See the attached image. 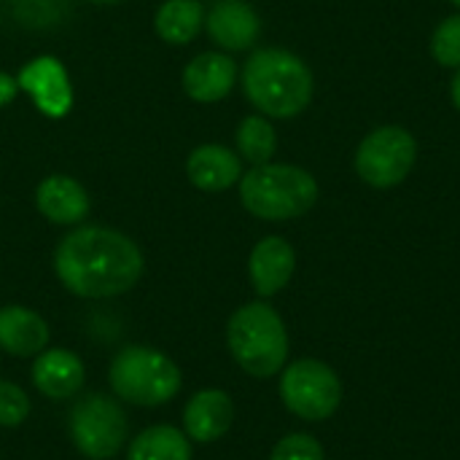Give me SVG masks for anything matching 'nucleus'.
<instances>
[{
    "label": "nucleus",
    "instance_id": "24",
    "mask_svg": "<svg viewBox=\"0 0 460 460\" xmlns=\"http://www.w3.org/2000/svg\"><path fill=\"white\" fill-rule=\"evenodd\" d=\"M270 460H323V447L310 434H288L275 445Z\"/></svg>",
    "mask_w": 460,
    "mask_h": 460
},
{
    "label": "nucleus",
    "instance_id": "11",
    "mask_svg": "<svg viewBox=\"0 0 460 460\" xmlns=\"http://www.w3.org/2000/svg\"><path fill=\"white\" fill-rule=\"evenodd\" d=\"M181 84L194 102H221L237 84V62L226 51H202L183 67Z\"/></svg>",
    "mask_w": 460,
    "mask_h": 460
},
{
    "label": "nucleus",
    "instance_id": "21",
    "mask_svg": "<svg viewBox=\"0 0 460 460\" xmlns=\"http://www.w3.org/2000/svg\"><path fill=\"white\" fill-rule=\"evenodd\" d=\"M8 5H11V16L27 30L59 27L70 13L67 0H8Z\"/></svg>",
    "mask_w": 460,
    "mask_h": 460
},
{
    "label": "nucleus",
    "instance_id": "12",
    "mask_svg": "<svg viewBox=\"0 0 460 460\" xmlns=\"http://www.w3.org/2000/svg\"><path fill=\"white\" fill-rule=\"evenodd\" d=\"M186 178L205 194H218L240 183L243 159L221 143H202L186 159Z\"/></svg>",
    "mask_w": 460,
    "mask_h": 460
},
{
    "label": "nucleus",
    "instance_id": "10",
    "mask_svg": "<svg viewBox=\"0 0 460 460\" xmlns=\"http://www.w3.org/2000/svg\"><path fill=\"white\" fill-rule=\"evenodd\" d=\"M205 32L226 54L248 51L261 38V16L248 0H216L205 11Z\"/></svg>",
    "mask_w": 460,
    "mask_h": 460
},
{
    "label": "nucleus",
    "instance_id": "7",
    "mask_svg": "<svg viewBox=\"0 0 460 460\" xmlns=\"http://www.w3.org/2000/svg\"><path fill=\"white\" fill-rule=\"evenodd\" d=\"M280 399L286 410L302 420H329L342 404V383L329 364L318 358H299L283 369Z\"/></svg>",
    "mask_w": 460,
    "mask_h": 460
},
{
    "label": "nucleus",
    "instance_id": "26",
    "mask_svg": "<svg viewBox=\"0 0 460 460\" xmlns=\"http://www.w3.org/2000/svg\"><path fill=\"white\" fill-rule=\"evenodd\" d=\"M450 97H453V105L460 111V67L453 75V84H450Z\"/></svg>",
    "mask_w": 460,
    "mask_h": 460
},
{
    "label": "nucleus",
    "instance_id": "3",
    "mask_svg": "<svg viewBox=\"0 0 460 460\" xmlns=\"http://www.w3.org/2000/svg\"><path fill=\"white\" fill-rule=\"evenodd\" d=\"M243 208L261 221H291L313 210L318 202V181L299 164L267 162L240 178Z\"/></svg>",
    "mask_w": 460,
    "mask_h": 460
},
{
    "label": "nucleus",
    "instance_id": "5",
    "mask_svg": "<svg viewBox=\"0 0 460 460\" xmlns=\"http://www.w3.org/2000/svg\"><path fill=\"white\" fill-rule=\"evenodd\" d=\"M111 388L135 407H162L181 391V369L162 350L132 345L113 358Z\"/></svg>",
    "mask_w": 460,
    "mask_h": 460
},
{
    "label": "nucleus",
    "instance_id": "14",
    "mask_svg": "<svg viewBox=\"0 0 460 460\" xmlns=\"http://www.w3.org/2000/svg\"><path fill=\"white\" fill-rule=\"evenodd\" d=\"M35 208L43 218H49L51 224L59 226H75L86 218L92 202L86 189L62 172H54L49 178H43L35 189Z\"/></svg>",
    "mask_w": 460,
    "mask_h": 460
},
{
    "label": "nucleus",
    "instance_id": "28",
    "mask_svg": "<svg viewBox=\"0 0 460 460\" xmlns=\"http://www.w3.org/2000/svg\"><path fill=\"white\" fill-rule=\"evenodd\" d=\"M450 3H453V5H456V8H460V0H450Z\"/></svg>",
    "mask_w": 460,
    "mask_h": 460
},
{
    "label": "nucleus",
    "instance_id": "9",
    "mask_svg": "<svg viewBox=\"0 0 460 460\" xmlns=\"http://www.w3.org/2000/svg\"><path fill=\"white\" fill-rule=\"evenodd\" d=\"M19 92H24L38 113L46 119H62L73 108V84L65 65L57 57H35L16 75Z\"/></svg>",
    "mask_w": 460,
    "mask_h": 460
},
{
    "label": "nucleus",
    "instance_id": "8",
    "mask_svg": "<svg viewBox=\"0 0 460 460\" xmlns=\"http://www.w3.org/2000/svg\"><path fill=\"white\" fill-rule=\"evenodd\" d=\"M70 437L89 460L113 458L127 442V415L113 399L89 394L70 412Z\"/></svg>",
    "mask_w": 460,
    "mask_h": 460
},
{
    "label": "nucleus",
    "instance_id": "18",
    "mask_svg": "<svg viewBox=\"0 0 460 460\" xmlns=\"http://www.w3.org/2000/svg\"><path fill=\"white\" fill-rule=\"evenodd\" d=\"M156 35L170 46H186L205 30V8L199 0H164L154 16Z\"/></svg>",
    "mask_w": 460,
    "mask_h": 460
},
{
    "label": "nucleus",
    "instance_id": "20",
    "mask_svg": "<svg viewBox=\"0 0 460 460\" xmlns=\"http://www.w3.org/2000/svg\"><path fill=\"white\" fill-rule=\"evenodd\" d=\"M234 143H237V154L240 159L256 164H267L272 162L275 151H278V132L272 127V121L261 113H251L237 124L234 132Z\"/></svg>",
    "mask_w": 460,
    "mask_h": 460
},
{
    "label": "nucleus",
    "instance_id": "27",
    "mask_svg": "<svg viewBox=\"0 0 460 460\" xmlns=\"http://www.w3.org/2000/svg\"><path fill=\"white\" fill-rule=\"evenodd\" d=\"M86 3H94V5H116V3H124V0H86Z\"/></svg>",
    "mask_w": 460,
    "mask_h": 460
},
{
    "label": "nucleus",
    "instance_id": "6",
    "mask_svg": "<svg viewBox=\"0 0 460 460\" xmlns=\"http://www.w3.org/2000/svg\"><path fill=\"white\" fill-rule=\"evenodd\" d=\"M418 162V140L399 124H383L372 129L356 148V175L372 189H396L404 183Z\"/></svg>",
    "mask_w": 460,
    "mask_h": 460
},
{
    "label": "nucleus",
    "instance_id": "13",
    "mask_svg": "<svg viewBox=\"0 0 460 460\" xmlns=\"http://www.w3.org/2000/svg\"><path fill=\"white\" fill-rule=\"evenodd\" d=\"M294 270H296V253L288 240L270 234L253 245L248 259V275L259 296H275L278 291H283Z\"/></svg>",
    "mask_w": 460,
    "mask_h": 460
},
{
    "label": "nucleus",
    "instance_id": "1",
    "mask_svg": "<svg viewBox=\"0 0 460 460\" xmlns=\"http://www.w3.org/2000/svg\"><path fill=\"white\" fill-rule=\"evenodd\" d=\"M59 283L84 299H108L127 294L143 275L140 248L108 226H75L54 251Z\"/></svg>",
    "mask_w": 460,
    "mask_h": 460
},
{
    "label": "nucleus",
    "instance_id": "25",
    "mask_svg": "<svg viewBox=\"0 0 460 460\" xmlns=\"http://www.w3.org/2000/svg\"><path fill=\"white\" fill-rule=\"evenodd\" d=\"M19 94V81L11 78L8 73H0V108H5L8 102H13Z\"/></svg>",
    "mask_w": 460,
    "mask_h": 460
},
{
    "label": "nucleus",
    "instance_id": "2",
    "mask_svg": "<svg viewBox=\"0 0 460 460\" xmlns=\"http://www.w3.org/2000/svg\"><path fill=\"white\" fill-rule=\"evenodd\" d=\"M248 102L267 119H294L307 111L315 78L307 62L288 49H256L240 73Z\"/></svg>",
    "mask_w": 460,
    "mask_h": 460
},
{
    "label": "nucleus",
    "instance_id": "17",
    "mask_svg": "<svg viewBox=\"0 0 460 460\" xmlns=\"http://www.w3.org/2000/svg\"><path fill=\"white\" fill-rule=\"evenodd\" d=\"M46 342H49V326L35 310L19 305L0 307V348L5 353L19 358L38 356L43 353Z\"/></svg>",
    "mask_w": 460,
    "mask_h": 460
},
{
    "label": "nucleus",
    "instance_id": "4",
    "mask_svg": "<svg viewBox=\"0 0 460 460\" xmlns=\"http://www.w3.org/2000/svg\"><path fill=\"white\" fill-rule=\"evenodd\" d=\"M232 358L251 377L267 380L286 367L288 334L278 310L267 302H248L232 313L226 326Z\"/></svg>",
    "mask_w": 460,
    "mask_h": 460
},
{
    "label": "nucleus",
    "instance_id": "19",
    "mask_svg": "<svg viewBox=\"0 0 460 460\" xmlns=\"http://www.w3.org/2000/svg\"><path fill=\"white\" fill-rule=\"evenodd\" d=\"M127 460H191V442L172 426H154L129 445Z\"/></svg>",
    "mask_w": 460,
    "mask_h": 460
},
{
    "label": "nucleus",
    "instance_id": "23",
    "mask_svg": "<svg viewBox=\"0 0 460 460\" xmlns=\"http://www.w3.org/2000/svg\"><path fill=\"white\" fill-rule=\"evenodd\" d=\"M30 415V399L27 394L8 383V380H0V426H22Z\"/></svg>",
    "mask_w": 460,
    "mask_h": 460
},
{
    "label": "nucleus",
    "instance_id": "16",
    "mask_svg": "<svg viewBox=\"0 0 460 460\" xmlns=\"http://www.w3.org/2000/svg\"><path fill=\"white\" fill-rule=\"evenodd\" d=\"M86 369L81 358L70 350H46L38 353L32 367V383L46 399H73L84 388Z\"/></svg>",
    "mask_w": 460,
    "mask_h": 460
},
{
    "label": "nucleus",
    "instance_id": "22",
    "mask_svg": "<svg viewBox=\"0 0 460 460\" xmlns=\"http://www.w3.org/2000/svg\"><path fill=\"white\" fill-rule=\"evenodd\" d=\"M431 57L442 67H460V13L442 19L431 35Z\"/></svg>",
    "mask_w": 460,
    "mask_h": 460
},
{
    "label": "nucleus",
    "instance_id": "15",
    "mask_svg": "<svg viewBox=\"0 0 460 460\" xmlns=\"http://www.w3.org/2000/svg\"><path fill=\"white\" fill-rule=\"evenodd\" d=\"M232 420H234L232 396L226 391H218V388H208V391L194 394L183 410L186 437L191 442H202V445L221 439L232 429Z\"/></svg>",
    "mask_w": 460,
    "mask_h": 460
}]
</instances>
